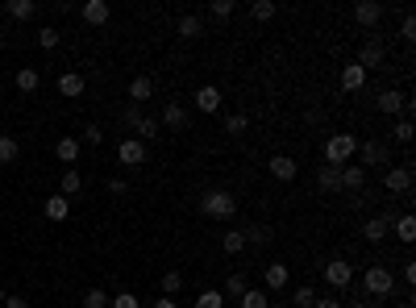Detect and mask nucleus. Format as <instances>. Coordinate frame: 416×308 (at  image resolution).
Instances as JSON below:
<instances>
[{"label":"nucleus","mask_w":416,"mask_h":308,"mask_svg":"<svg viewBox=\"0 0 416 308\" xmlns=\"http://www.w3.org/2000/svg\"><path fill=\"white\" fill-rule=\"evenodd\" d=\"M200 213L213 217V221H233L237 200H233V192H225V187H208V192L200 196Z\"/></svg>","instance_id":"obj_1"},{"label":"nucleus","mask_w":416,"mask_h":308,"mask_svg":"<svg viewBox=\"0 0 416 308\" xmlns=\"http://www.w3.org/2000/svg\"><path fill=\"white\" fill-rule=\"evenodd\" d=\"M354 154H358V137L354 133H329L324 137V163L329 167H350Z\"/></svg>","instance_id":"obj_2"},{"label":"nucleus","mask_w":416,"mask_h":308,"mask_svg":"<svg viewBox=\"0 0 416 308\" xmlns=\"http://www.w3.org/2000/svg\"><path fill=\"white\" fill-rule=\"evenodd\" d=\"M358 167L367 171V167H391V150H387V142H379V137H370L358 146Z\"/></svg>","instance_id":"obj_3"},{"label":"nucleus","mask_w":416,"mask_h":308,"mask_svg":"<svg viewBox=\"0 0 416 308\" xmlns=\"http://www.w3.org/2000/svg\"><path fill=\"white\" fill-rule=\"evenodd\" d=\"M363 288H367L374 300H387V296H391V288H396V279H391V271H387V266H370L367 275H363Z\"/></svg>","instance_id":"obj_4"},{"label":"nucleus","mask_w":416,"mask_h":308,"mask_svg":"<svg viewBox=\"0 0 416 308\" xmlns=\"http://www.w3.org/2000/svg\"><path fill=\"white\" fill-rule=\"evenodd\" d=\"M412 167H396V163H391V167H387V171H383V187H387V192H391V196H408V192H412Z\"/></svg>","instance_id":"obj_5"},{"label":"nucleus","mask_w":416,"mask_h":308,"mask_svg":"<svg viewBox=\"0 0 416 308\" xmlns=\"http://www.w3.org/2000/svg\"><path fill=\"white\" fill-rule=\"evenodd\" d=\"M321 271H324V283H329V288H337V292L354 283V266L346 263V259H329Z\"/></svg>","instance_id":"obj_6"},{"label":"nucleus","mask_w":416,"mask_h":308,"mask_svg":"<svg viewBox=\"0 0 416 308\" xmlns=\"http://www.w3.org/2000/svg\"><path fill=\"white\" fill-rule=\"evenodd\" d=\"M374 104H379V113H387V117H400V113H408V96H404L400 88H383Z\"/></svg>","instance_id":"obj_7"},{"label":"nucleus","mask_w":416,"mask_h":308,"mask_svg":"<svg viewBox=\"0 0 416 308\" xmlns=\"http://www.w3.org/2000/svg\"><path fill=\"white\" fill-rule=\"evenodd\" d=\"M358 233L367 238L370 246H379V242H383V238L391 233V217H387V213H374V217L363 221V229H358Z\"/></svg>","instance_id":"obj_8"},{"label":"nucleus","mask_w":416,"mask_h":308,"mask_svg":"<svg viewBox=\"0 0 416 308\" xmlns=\"http://www.w3.org/2000/svg\"><path fill=\"white\" fill-rule=\"evenodd\" d=\"M383 58H387V50H383V42H374V38H370V42H363L358 46V58H354V63H358V67H363V71H374V67H383Z\"/></svg>","instance_id":"obj_9"},{"label":"nucleus","mask_w":416,"mask_h":308,"mask_svg":"<svg viewBox=\"0 0 416 308\" xmlns=\"http://www.w3.org/2000/svg\"><path fill=\"white\" fill-rule=\"evenodd\" d=\"M383 13H387V8H383L379 0H358V4H354V21H358L363 30H374V25L383 21Z\"/></svg>","instance_id":"obj_10"},{"label":"nucleus","mask_w":416,"mask_h":308,"mask_svg":"<svg viewBox=\"0 0 416 308\" xmlns=\"http://www.w3.org/2000/svg\"><path fill=\"white\" fill-rule=\"evenodd\" d=\"M117 159H121L125 167H141V163H146V142H138V137H121Z\"/></svg>","instance_id":"obj_11"},{"label":"nucleus","mask_w":416,"mask_h":308,"mask_svg":"<svg viewBox=\"0 0 416 308\" xmlns=\"http://www.w3.org/2000/svg\"><path fill=\"white\" fill-rule=\"evenodd\" d=\"M267 171H271V175H275L279 183H291V179L300 175V163H296L291 154H275V159L267 163Z\"/></svg>","instance_id":"obj_12"},{"label":"nucleus","mask_w":416,"mask_h":308,"mask_svg":"<svg viewBox=\"0 0 416 308\" xmlns=\"http://www.w3.org/2000/svg\"><path fill=\"white\" fill-rule=\"evenodd\" d=\"M191 100H196V109H200V113H221V100H225V96H221L217 84H204V88H196Z\"/></svg>","instance_id":"obj_13"},{"label":"nucleus","mask_w":416,"mask_h":308,"mask_svg":"<svg viewBox=\"0 0 416 308\" xmlns=\"http://www.w3.org/2000/svg\"><path fill=\"white\" fill-rule=\"evenodd\" d=\"M80 17H84L88 25H104V21L113 17V8H108V0H84V4H80Z\"/></svg>","instance_id":"obj_14"},{"label":"nucleus","mask_w":416,"mask_h":308,"mask_svg":"<svg viewBox=\"0 0 416 308\" xmlns=\"http://www.w3.org/2000/svg\"><path fill=\"white\" fill-rule=\"evenodd\" d=\"M287 279H291L287 263H267V266H263V283H267V292H279V288H287Z\"/></svg>","instance_id":"obj_15"},{"label":"nucleus","mask_w":416,"mask_h":308,"mask_svg":"<svg viewBox=\"0 0 416 308\" xmlns=\"http://www.w3.org/2000/svg\"><path fill=\"white\" fill-rule=\"evenodd\" d=\"M158 125H163V130H171V133H184L187 130V109H184V104H167Z\"/></svg>","instance_id":"obj_16"},{"label":"nucleus","mask_w":416,"mask_h":308,"mask_svg":"<svg viewBox=\"0 0 416 308\" xmlns=\"http://www.w3.org/2000/svg\"><path fill=\"white\" fill-rule=\"evenodd\" d=\"M363 88H367V71H363L358 63L341 67V92H363Z\"/></svg>","instance_id":"obj_17"},{"label":"nucleus","mask_w":416,"mask_h":308,"mask_svg":"<svg viewBox=\"0 0 416 308\" xmlns=\"http://www.w3.org/2000/svg\"><path fill=\"white\" fill-rule=\"evenodd\" d=\"M84 88H88V80H84L80 71H63V75H58V92H63V96L75 100V96H84Z\"/></svg>","instance_id":"obj_18"},{"label":"nucleus","mask_w":416,"mask_h":308,"mask_svg":"<svg viewBox=\"0 0 416 308\" xmlns=\"http://www.w3.org/2000/svg\"><path fill=\"white\" fill-rule=\"evenodd\" d=\"M150 96H154V75H138V80L130 84V104H138L141 109Z\"/></svg>","instance_id":"obj_19"},{"label":"nucleus","mask_w":416,"mask_h":308,"mask_svg":"<svg viewBox=\"0 0 416 308\" xmlns=\"http://www.w3.org/2000/svg\"><path fill=\"white\" fill-rule=\"evenodd\" d=\"M363 187H367V171L363 167H341V192H354L358 196Z\"/></svg>","instance_id":"obj_20"},{"label":"nucleus","mask_w":416,"mask_h":308,"mask_svg":"<svg viewBox=\"0 0 416 308\" xmlns=\"http://www.w3.org/2000/svg\"><path fill=\"white\" fill-rule=\"evenodd\" d=\"M391 229H396V238H400L404 246H412V242H416V217H412V213H400Z\"/></svg>","instance_id":"obj_21"},{"label":"nucleus","mask_w":416,"mask_h":308,"mask_svg":"<svg viewBox=\"0 0 416 308\" xmlns=\"http://www.w3.org/2000/svg\"><path fill=\"white\" fill-rule=\"evenodd\" d=\"M13 84H17V92H38V84H42V75H38V67H21L17 75H13Z\"/></svg>","instance_id":"obj_22"},{"label":"nucleus","mask_w":416,"mask_h":308,"mask_svg":"<svg viewBox=\"0 0 416 308\" xmlns=\"http://www.w3.org/2000/svg\"><path fill=\"white\" fill-rule=\"evenodd\" d=\"M317 187L321 192H341V167H329L324 163L321 171H317Z\"/></svg>","instance_id":"obj_23"},{"label":"nucleus","mask_w":416,"mask_h":308,"mask_svg":"<svg viewBox=\"0 0 416 308\" xmlns=\"http://www.w3.org/2000/svg\"><path fill=\"white\" fill-rule=\"evenodd\" d=\"M54 154H58V163L71 167V163L80 159V137H58V142H54Z\"/></svg>","instance_id":"obj_24"},{"label":"nucleus","mask_w":416,"mask_h":308,"mask_svg":"<svg viewBox=\"0 0 416 308\" xmlns=\"http://www.w3.org/2000/svg\"><path fill=\"white\" fill-rule=\"evenodd\" d=\"M241 238H246V246H267L271 242V225H241Z\"/></svg>","instance_id":"obj_25"},{"label":"nucleus","mask_w":416,"mask_h":308,"mask_svg":"<svg viewBox=\"0 0 416 308\" xmlns=\"http://www.w3.org/2000/svg\"><path fill=\"white\" fill-rule=\"evenodd\" d=\"M179 38H187V42H196V38H204V21H200L196 13H187V17H179Z\"/></svg>","instance_id":"obj_26"},{"label":"nucleus","mask_w":416,"mask_h":308,"mask_svg":"<svg viewBox=\"0 0 416 308\" xmlns=\"http://www.w3.org/2000/svg\"><path fill=\"white\" fill-rule=\"evenodd\" d=\"M80 187H84V175H80L75 167H67V171H63V179H58V196H75Z\"/></svg>","instance_id":"obj_27"},{"label":"nucleus","mask_w":416,"mask_h":308,"mask_svg":"<svg viewBox=\"0 0 416 308\" xmlns=\"http://www.w3.org/2000/svg\"><path fill=\"white\" fill-rule=\"evenodd\" d=\"M4 8H8V17H13V21H30V17L38 13V4H34V0H8Z\"/></svg>","instance_id":"obj_28"},{"label":"nucleus","mask_w":416,"mask_h":308,"mask_svg":"<svg viewBox=\"0 0 416 308\" xmlns=\"http://www.w3.org/2000/svg\"><path fill=\"white\" fill-rule=\"evenodd\" d=\"M237 300H241V308H271V296H267L263 288H246Z\"/></svg>","instance_id":"obj_29"},{"label":"nucleus","mask_w":416,"mask_h":308,"mask_svg":"<svg viewBox=\"0 0 416 308\" xmlns=\"http://www.w3.org/2000/svg\"><path fill=\"white\" fill-rule=\"evenodd\" d=\"M67 213H71V200L54 192V196L46 200V217H50V221H67Z\"/></svg>","instance_id":"obj_30"},{"label":"nucleus","mask_w":416,"mask_h":308,"mask_svg":"<svg viewBox=\"0 0 416 308\" xmlns=\"http://www.w3.org/2000/svg\"><path fill=\"white\" fill-rule=\"evenodd\" d=\"M158 288H163V296H179V288H184V271H163Z\"/></svg>","instance_id":"obj_31"},{"label":"nucleus","mask_w":416,"mask_h":308,"mask_svg":"<svg viewBox=\"0 0 416 308\" xmlns=\"http://www.w3.org/2000/svg\"><path fill=\"white\" fill-rule=\"evenodd\" d=\"M138 142H158V133H163V125H158V121H154V117H141L138 121Z\"/></svg>","instance_id":"obj_32"},{"label":"nucleus","mask_w":416,"mask_h":308,"mask_svg":"<svg viewBox=\"0 0 416 308\" xmlns=\"http://www.w3.org/2000/svg\"><path fill=\"white\" fill-rule=\"evenodd\" d=\"M246 288H250V279H246V275L237 271V275H229V279H225V292H221V296H225V300H237V296H241Z\"/></svg>","instance_id":"obj_33"},{"label":"nucleus","mask_w":416,"mask_h":308,"mask_svg":"<svg viewBox=\"0 0 416 308\" xmlns=\"http://www.w3.org/2000/svg\"><path fill=\"white\" fill-rule=\"evenodd\" d=\"M275 13H279L275 0H254V4H250V17H254V21H271Z\"/></svg>","instance_id":"obj_34"},{"label":"nucleus","mask_w":416,"mask_h":308,"mask_svg":"<svg viewBox=\"0 0 416 308\" xmlns=\"http://www.w3.org/2000/svg\"><path fill=\"white\" fill-rule=\"evenodd\" d=\"M221 246H225V254H241V250H246V238H241V229H225Z\"/></svg>","instance_id":"obj_35"},{"label":"nucleus","mask_w":416,"mask_h":308,"mask_svg":"<svg viewBox=\"0 0 416 308\" xmlns=\"http://www.w3.org/2000/svg\"><path fill=\"white\" fill-rule=\"evenodd\" d=\"M17 154H21V146H17V137H8V133H0V163H17Z\"/></svg>","instance_id":"obj_36"},{"label":"nucleus","mask_w":416,"mask_h":308,"mask_svg":"<svg viewBox=\"0 0 416 308\" xmlns=\"http://www.w3.org/2000/svg\"><path fill=\"white\" fill-rule=\"evenodd\" d=\"M412 121H408V117H400V121H396V125H391V137H396V142H400V146H412Z\"/></svg>","instance_id":"obj_37"},{"label":"nucleus","mask_w":416,"mask_h":308,"mask_svg":"<svg viewBox=\"0 0 416 308\" xmlns=\"http://www.w3.org/2000/svg\"><path fill=\"white\" fill-rule=\"evenodd\" d=\"M191 308H225V296H221L217 288H208V292H200V296H196V304H191Z\"/></svg>","instance_id":"obj_38"},{"label":"nucleus","mask_w":416,"mask_h":308,"mask_svg":"<svg viewBox=\"0 0 416 308\" xmlns=\"http://www.w3.org/2000/svg\"><path fill=\"white\" fill-rule=\"evenodd\" d=\"M233 13H237L233 0H213V4H208V17H217V21H229Z\"/></svg>","instance_id":"obj_39"},{"label":"nucleus","mask_w":416,"mask_h":308,"mask_svg":"<svg viewBox=\"0 0 416 308\" xmlns=\"http://www.w3.org/2000/svg\"><path fill=\"white\" fill-rule=\"evenodd\" d=\"M317 304V292H313V288H296V292H291V308H313Z\"/></svg>","instance_id":"obj_40"},{"label":"nucleus","mask_w":416,"mask_h":308,"mask_svg":"<svg viewBox=\"0 0 416 308\" xmlns=\"http://www.w3.org/2000/svg\"><path fill=\"white\" fill-rule=\"evenodd\" d=\"M108 308H141V300L134 292H117V296H108Z\"/></svg>","instance_id":"obj_41"},{"label":"nucleus","mask_w":416,"mask_h":308,"mask_svg":"<svg viewBox=\"0 0 416 308\" xmlns=\"http://www.w3.org/2000/svg\"><path fill=\"white\" fill-rule=\"evenodd\" d=\"M141 121V109L138 104H125V113H121V130H138Z\"/></svg>","instance_id":"obj_42"},{"label":"nucleus","mask_w":416,"mask_h":308,"mask_svg":"<svg viewBox=\"0 0 416 308\" xmlns=\"http://www.w3.org/2000/svg\"><path fill=\"white\" fill-rule=\"evenodd\" d=\"M246 125H250V121H246V113H229V117H225V133H233V137H237V133H246Z\"/></svg>","instance_id":"obj_43"},{"label":"nucleus","mask_w":416,"mask_h":308,"mask_svg":"<svg viewBox=\"0 0 416 308\" xmlns=\"http://www.w3.org/2000/svg\"><path fill=\"white\" fill-rule=\"evenodd\" d=\"M84 308H108V292H100V288L84 292Z\"/></svg>","instance_id":"obj_44"},{"label":"nucleus","mask_w":416,"mask_h":308,"mask_svg":"<svg viewBox=\"0 0 416 308\" xmlns=\"http://www.w3.org/2000/svg\"><path fill=\"white\" fill-rule=\"evenodd\" d=\"M58 38H63V34H58V30H38V46H42V50H54V46H58Z\"/></svg>","instance_id":"obj_45"},{"label":"nucleus","mask_w":416,"mask_h":308,"mask_svg":"<svg viewBox=\"0 0 416 308\" xmlns=\"http://www.w3.org/2000/svg\"><path fill=\"white\" fill-rule=\"evenodd\" d=\"M400 38H404V42H416V17L412 13H404V21H400Z\"/></svg>","instance_id":"obj_46"},{"label":"nucleus","mask_w":416,"mask_h":308,"mask_svg":"<svg viewBox=\"0 0 416 308\" xmlns=\"http://www.w3.org/2000/svg\"><path fill=\"white\" fill-rule=\"evenodd\" d=\"M84 142H88V146H100V142H104V130H100V125H88V130H84Z\"/></svg>","instance_id":"obj_47"},{"label":"nucleus","mask_w":416,"mask_h":308,"mask_svg":"<svg viewBox=\"0 0 416 308\" xmlns=\"http://www.w3.org/2000/svg\"><path fill=\"white\" fill-rule=\"evenodd\" d=\"M4 308H30L25 296H4Z\"/></svg>","instance_id":"obj_48"},{"label":"nucleus","mask_w":416,"mask_h":308,"mask_svg":"<svg viewBox=\"0 0 416 308\" xmlns=\"http://www.w3.org/2000/svg\"><path fill=\"white\" fill-rule=\"evenodd\" d=\"M404 283H408V288H412V283H416V263H412V259L404 263Z\"/></svg>","instance_id":"obj_49"},{"label":"nucleus","mask_w":416,"mask_h":308,"mask_svg":"<svg viewBox=\"0 0 416 308\" xmlns=\"http://www.w3.org/2000/svg\"><path fill=\"white\" fill-rule=\"evenodd\" d=\"M313 308H346V304H341V300H333V296H324V300L317 296V304H313Z\"/></svg>","instance_id":"obj_50"},{"label":"nucleus","mask_w":416,"mask_h":308,"mask_svg":"<svg viewBox=\"0 0 416 308\" xmlns=\"http://www.w3.org/2000/svg\"><path fill=\"white\" fill-rule=\"evenodd\" d=\"M150 308H179V304H175L171 296H163V300H154V304H150Z\"/></svg>","instance_id":"obj_51"},{"label":"nucleus","mask_w":416,"mask_h":308,"mask_svg":"<svg viewBox=\"0 0 416 308\" xmlns=\"http://www.w3.org/2000/svg\"><path fill=\"white\" fill-rule=\"evenodd\" d=\"M350 308H370V304H367V300H354V304H350Z\"/></svg>","instance_id":"obj_52"}]
</instances>
